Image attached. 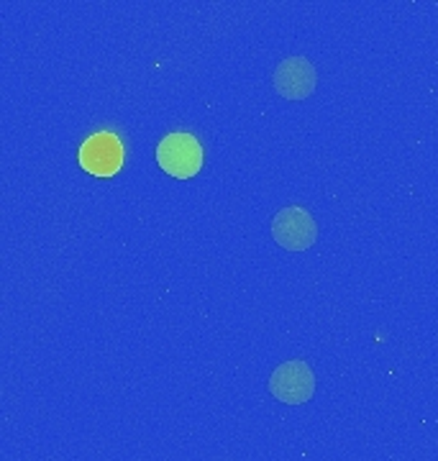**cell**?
I'll return each mask as SVG.
<instances>
[{"label": "cell", "mask_w": 438, "mask_h": 461, "mask_svg": "<svg viewBox=\"0 0 438 461\" xmlns=\"http://www.w3.org/2000/svg\"><path fill=\"white\" fill-rule=\"evenodd\" d=\"M157 165L175 180H190L203 167V147L193 133H169L157 147Z\"/></svg>", "instance_id": "cell-1"}, {"label": "cell", "mask_w": 438, "mask_h": 461, "mask_svg": "<svg viewBox=\"0 0 438 461\" xmlns=\"http://www.w3.org/2000/svg\"><path fill=\"white\" fill-rule=\"evenodd\" d=\"M272 239L287 251H306L318 239L315 218L303 205H287L272 218Z\"/></svg>", "instance_id": "cell-2"}, {"label": "cell", "mask_w": 438, "mask_h": 461, "mask_svg": "<svg viewBox=\"0 0 438 461\" xmlns=\"http://www.w3.org/2000/svg\"><path fill=\"white\" fill-rule=\"evenodd\" d=\"M269 393L285 405H303L315 393V375L303 359H290L272 372Z\"/></svg>", "instance_id": "cell-3"}, {"label": "cell", "mask_w": 438, "mask_h": 461, "mask_svg": "<svg viewBox=\"0 0 438 461\" xmlns=\"http://www.w3.org/2000/svg\"><path fill=\"white\" fill-rule=\"evenodd\" d=\"M272 85H275L277 95H282L285 100H306L313 95L318 85V72H315V65L306 57H287L275 67Z\"/></svg>", "instance_id": "cell-4"}, {"label": "cell", "mask_w": 438, "mask_h": 461, "mask_svg": "<svg viewBox=\"0 0 438 461\" xmlns=\"http://www.w3.org/2000/svg\"><path fill=\"white\" fill-rule=\"evenodd\" d=\"M123 165V144L115 133L100 131L80 147V167L96 177H114Z\"/></svg>", "instance_id": "cell-5"}]
</instances>
